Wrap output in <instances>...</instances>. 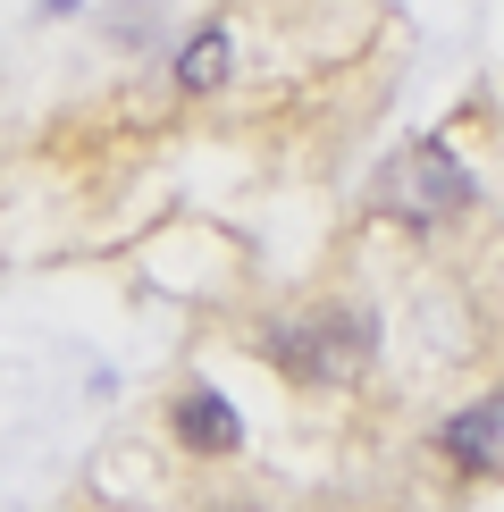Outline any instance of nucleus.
<instances>
[{
    "label": "nucleus",
    "mask_w": 504,
    "mask_h": 512,
    "mask_svg": "<svg viewBox=\"0 0 504 512\" xmlns=\"http://www.w3.org/2000/svg\"><path fill=\"white\" fill-rule=\"evenodd\" d=\"M227 68H236V42H227L219 17H210L202 34H185V42H177V84H185V93H219Z\"/></svg>",
    "instance_id": "39448f33"
},
{
    "label": "nucleus",
    "mask_w": 504,
    "mask_h": 512,
    "mask_svg": "<svg viewBox=\"0 0 504 512\" xmlns=\"http://www.w3.org/2000/svg\"><path fill=\"white\" fill-rule=\"evenodd\" d=\"M261 361H278L294 387H345V378H362L370 336H362V319H269Z\"/></svg>",
    "instance_id": "f03ea898"
},
{
    "label": "nucleus",
    "mask_w": 504,
    "mask_h": 512,
    "mask_svg": "<svg viewBox=\"0 0 504 512\" xmlns=\"http://www.w3.org/2000/svg\"><path fill=\"white\" fill-rule=\"evenodd\" d=\"M437 454L462 462V471H504V395L471 403V412H454L446 429H437Z\"/></svg>",
    "instance_id": "7ed1b4c3"
},
{
    "label": "nucleus",
    "mask_w": 504,
    "mask_h": 512,
    "mask_svg": "<svg viewBox=\"0 0 504 512\" xmlns=\"http://www.w3.org/2000/svg\"><path fill=\"white\" fill-rule=\"evenodd\" d=\"M177 437L194 445V454L227 462V454L244 445V420H236V403H227L219 387H185V395H177Z\"/></svg>",
    "instance_id": "20e7f679"
},
{
    "label": "nucleus",
    "mask_w": 504,
    "mask_h": 512,
    "mask_svg": "<svg viewBox=\"0 0 504 512\" xmlns=\"http://www.w3.org/2000/svg\"><path fill=\"white\" fill-rule=\"evenodd\" d=\"M68 9H76V0H42V17H68Z\"/></svg>",
    "instance_id": "423d86ee"
},
{
    "label": "nucleus",
    "mask_w": 504,
    "mask_h": 512,
    "mask_svg": "<svg viewBox=\"0 0 504 512\" xmlns=\"http://www.w3.org/2000/svg\"><path fill=\"white\" fill-rule=\"evenodd\" d=\"M370 202L387 210V219H404V227H446V219H462V210L479 202V185L437 135H420V143H404V152L378 168Z\"/></svg>",
    "instance_id": "f257e3e1"
}]
</instances>
